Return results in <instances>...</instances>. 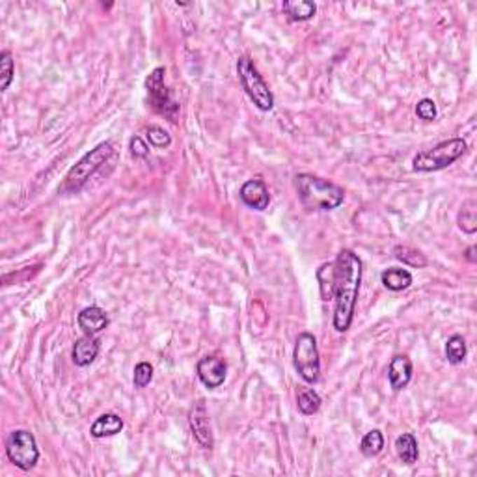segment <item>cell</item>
<instances>
[{
    "label": "cell",
    "instance_id": "16",
    "mask_svg": "<svg viewBox=\"0 0 477 477\" xmlns=\"http://www.w3.org/2000/svg\"><path fill=\"white\" fill-rule=\"evenodd\" d=\"M282 8L291 21H310L317 13V6L310 0H286Z\"/></svg>",
    "mask_w": 477,
    "mask_h": 477
},
{
    "label": "cell",
    "instance_id": "27",
    "mask_svg": "<svg viewBox=\"0 0 477 477\" xmlns=\"http://www.w3.org/2000/svg\"><path fill=\"white\" fill-rule=\"evenodd\" d=\"M148 140L153 148H168L172 142L170 134L163 129V127H149L148 129Z\"/></svg>",
    "mask_w": 477,
    "mask_h": 477
},
{
    "label": "cell",
    "instance_id": "2",
    "mask_svg": "<svg viewBox=\"0 0 477 477\" xmlns=\"http://www.w3.org/2000/svg\"><path fill=\"white\" fill-rule=\"evenodd\" d=\"M295 188L298 200L307 211H332L345 200L343 188L312 174L295 176Z\"/></svg>",
    "mask_w": 477,
    "mask_h": 477
},
{
    "label": "cell",
    "instance_id": "22",
    "mask_svg": "<svg viewBox=\"0 0 477 477\" xmlns=\"http://www.w3.org/2000/svg\"><path fill=\"white\" fill-rule=\"evenodd\" d=\"M382 448H384V436L379 429L369 431V433L362 438V444H360V451H362L366 457H377L380 451H382Z\"/></svg>",
    "mask_w": 477,
    "mask_h": 477
},
{
    "label": "cell",
    "instance_id": "29",
    "mask_svg": "<svg viewBox=\"0 0 477 477\" xmlns=\"http://www.w3.org/2000/svg\"><path fill=\"white\" fill-rule=\"evenodd\" d=\"M131 153L134 155V157H138V159H144V157H148L149 153V148L144 144V140L140 137H132L131 138Z\"/></svg>",
    "mask_w": 477,
    "mask_h": 477
},
{
    "label": "cell",
    "instance_id": "24",
    "mask_svg": "<svg viewBox=\"0 0 477 477\" xmlns=\"http://www.w3.org/2000/svg\"><path fill=\"white\" fill-rule=\"evenodd\" d=\"M13 75H15V64H13L10 50H4L0 55V90L2 92L8 90V86L13 81Z\"/></svg>",
    "mask_w": 477,
    "mask_h": 477
},
{
    "label": "cell",
    "instance_id": "25",
    "mask_svg": "<svg viewBox=\"0 0 477 477\" xmlns=\"http://www.w3.org/2000/svg\"><path fill=\"white\" fill-rule=\"evenodd\" d=\"M459 228L464 233H476L477 230V216H476V203L468 202L461 213H459Z\"/></svg>",
    "mask_w": 477,
    "mask_h": 477
},
{
    "label": "cell",
    "instance_id": "4",
    "mask_svg": "<svg viewBox=\"0 0 477 477\" xmlns=\"http://www.w3.org/2000/svg\"><path fill=\"white\" fill-rule=\"evenodd\" d=\"M468 144L462 138H450L436 144L434 148L417 153L412 160L414 172H438L451 166L466 153Z\"/></svg>",
    "mask_w": 477,
    "mask_h": 477
},
{
    "label": "cell",
    "instance_id": "7",
    "mask_svg": "<svg viewBox=\"0 0 477 477\" xmlns=\"http://www.w3.org/2000/svg\"><path fill=\"white\" fill-rule=\"evenodd\" d=\"M6 455L17 468H21L25 472L32 470L39 459V450L34 434L25 429L13 431L6 440Z\"/></svg>",
    "mask_w": 477,
    "mask_h": 477
},
{
    "label": "cell",
    "instance_id": "1",
    "mask_svg": "<svg viewBox=\"0 0 477 477\" xmlns=\"http://www.w3.org/2000/svg\"><path fill=\"white\" fill-rule=\"evenodd\" d=\"M334 284V329L347 332L351 329L354 310H357L358 293L362 284V261L352 250H341L338 254Z\"/></svg>",
    "mask_w": 477,
    "mask_h": 477
},
{
    "label": "cell",
    "instance_id": "18",
    "mask_svg": "<svg viewBox=\"0 0 477 477\" xmlns=\"http://www.w3.org/2000/svg\"><path fill=\"white\" fill-rule=\"evenodd\" d=\"M395 451H397V457L405 464H414L417 461V442L414 438V434L405 433L401 434L399 438L395 440Z\"/></svg>",
    "mask_w": 477,
    "mask_h": 477
},
{
    "label": "cell",
    "instance_id": "10",
    "mask_svg": "<svg viewBox=\"0 0 477 477\" xmlns=\"http://www.w3.org/2000/svg\"><path fill=\"white\" fill-rule=\"evenodd\" d=\"M198 377L203 382V386H207L209 389L220 388L226 380V371L228 366L222 358L219 357H205L202 358L196 366Z\"/></svg>",
    "mask_w": 477,
    "mask_h": 477
},
{
    "label": "cell",
    "instance_id": "3",
    "mask_svg": "<svg viewBox=\"0 0 477 477\" xmlns=\"http://www.w3.org/2000/svg\"><path fill=\"white\" fill-rule=\"evenodd\" d=\"M112 153H114L112 144L103 142L99 144L95 149H92L90 153L84 155L83 159L78 160L77 165L67 172L66 179H64L60 187L62 194H75V192L81 191L88 183L90 177L94 176L95 172L112 157Z\"/></svg>",
    "mask_w": 477,
    "mask_h": 477
},
{
    "label": "cell",
    "instance_id": "20",
    "mask_svg": "<svg viewBox=\"0 0 477 477\" xmlns=\"http://www.w3.org/2000/svg\"><path fill=\"white\" fill-rule=\"evenodd\" d=\"M321 397L315 389L312 388H300L298 394H296V405H298V410L306 416H312L315 412L321 408Z\"/></svg>",
    "mask_w": 477,
    "mask_h": 477
},
{
    "label": "cell",
    "instance_id": "15",
    "mask_svg": "<svg viewBox=\"0 0 477 477\" xmlns=\"http://www.w3.org/2000/svg\"><path fill=\"white\" fill-rule=\"evenodd\" d=\"M121 429H123V420L118 414L106 412L92 423L90 433L94 438H104V436H114V434L121 433Z\"/></svg>",
    "mask_w": 477,
    "mask_h": 477
},
{
    "label": "cell",
    "instance_id": "5",
    "mask_svg": "<svg viewBox=\"0 0 477 477\" xmlns=\"http://www.w3.org/2000/svg\"><path fill=\"white\" fill-rule=\"evenodd\" d=\"M237 75H239L242 90L247 92L250 101L259 110L269 112L275 106V95L269 90V84L265 83V78L259 75L258 67L254 66V62L248 56H241L237 62Z\"/></svg>",
    "mask_w": 477,
    "mask_h": 477
},
{
    "label": "cell",
    "instance_id": "30",
    "mask_svg": "<svg viewBox=\"0 0 477 477\" xmlns=\"http://www.w3.org/2000/svg\"><path fill=\"white\" fill-rule=\"evenodd\" d=\"M473 252H476V247H470V248H468V250H466V258L470 259V261H472V263H476L477 259H476V256H473Z\"/></svg>",
    "mask_w": 477,
    "mask_h": 477
},
{
    "label": "cell",
    "instance_id": "12",
    "mask_svg": "<svg viewBox=\"0 0 477 477\" xmlns=\"http://www.w3.org/2000/svg\"><path fill=\"white\" fill-rule=\"evenodd\" d=\"M388 379L389 386L394 392H401L408 386L412 379V362L410 358L405 357V354H397V357L392 358L388 368Z\"/></svg>",
    "mask_w": 477,
    "mask_h": 477
},
{
    "label": "cell",
    "instance_id": "14",
    "mask_svg": "<svg viewBox=\"0 0 477 477\" xmlns=\"http://www.w3.org/2000/svg\"><path fill=\"white\" fill-rule=\"evenodd\" d=\"M99 354V341L94 336H83L75 341L73 345V362L77 364L78 368H86L94 362Z\"/></svg>",
    "mask_w": 477,
    "mask_h": 477
},
{
    "label": "cell",
    "instance_id": "28",
    "mask_svg": "<svg viewBox=\"0 0 477 477\" xmlns=\"http://www.w3.org/2000/svg\"><path fill=\"white\" fill-rule=\"evenodd\" d=\"M416 114L425 121H433L436 118V104H434L433 99H422L420 103L416 104Z\"/></svg>",
    "mask_w": 477,
    "mask_h": 477
},
{
    "label": "cell",
    "instance_id": "13",
    "mask_svg": "<svg viewBox=\"0 0 477 477\" xmlns=\"http://www.w3.org/2000/svg\"><path fill=\"white\" fill-rule=\"evenodd\" d=\"M78 326L90 336H95L99 332H103L106 326H109V315L104 310H101L99 306H90L84 307L83 312L78 313Z\"/></svg>",
    "mask_w": 477,
    "mask_h": 477
},
{
    "label": "cell",
    "instance_id": "17",
    "mask_svg": "<svg viewBox=\"0 0 477 477\" xmlns=\"http://www.w3.org/2000/svg\"><path fill=\"white\" fill-rule=\"evenodd\" d=\"M380 280H382L386 289L403 291V289H406V287H410L412 275L406 269H397V267H392V269L384 270L382 275H380Z\"/></svg>",
    "mask_w": 477,
    "mask_h": 477
},
{
    "label": "cell",
    "instance_id": "6",
    "mask_svg": "<svg viewBox=\"0 0 477 477\" xmlns=\"http://www.w3.org/2000/svg\"><path fill=\"white\" fill-rule=\"evenodd\" d=\"M293 364L302 379L307 384H315L321 373V360H319V349L315 336L310 332H302L296 338L295 351H293Z\"/></svg>",
    "mask_w": 477,
    "mask_h": 477
},
{
    "label": "cell",
    "instance_id": "19",
    "mask_svg": "<svg viewBox=\"0 0 477 477\" xmlns=\"http://www.w3.org/2000/svg\"><path fill=\"white\" fill-rule=\"evenodd\" d=\"M319 287H321V296L323 300H332L334 298V284H336V265L324 263L317 270Z\"/></svg>",
    "mask_w": 477,
    "mask_h": 477
},
{
    "label": "cell",
    "instance_id": "21",
    "mask_svg": "<svg viewBox=\"0 0 477 477\" xmlns=\"http://www.w3.org/2000/svg\"><path fill=\"white\" fill-rule=\"evenodd\" d=\"M445 358L451 364H461L466 358V340L462 336H451L445 343Z\"/></svg>",
    "mask_w": 477,
    "mask_h": 477
},
{
    "label": "cell",
    "instance_id": "11",
    "mask_svg": "<svg viewBox=\"0 0 477 477\" xmlns=\"http://www.w3.org/2000/svg\"><path fill=\"white\" fill-rule=\"evenodd\" d=\"M239 196H241V200L247 203L248 207L256 209V211H265L270 203L269 188L261 179H250V181L244 183L241 187V192H239Z\"/></svg>",
    "mask_w": 477,
    "mask_h": 477
},
{
    "label": "cell",
    "instance_id": "8",
    "mask_svg": "<svg viewBox=\"0 0 477 477\" xmlns=\"http://www.w3.org/2000/svg\"><path fill=\"white\" fill-rule=\"evenodd\" d=\"M165 67H157L151 71L148 78H146V88L149 94V104L155 112L170 118L172 121H176V112L179 110V104L172 99L170 92L165 86Z\"/></svg>",
    "mask_w": 477,
    "mask_h": 477
},
{
    "label": "cell",
    "instance_id": "23",
    "mask_svg": "<svg viewBox=\"0 0 477 477\" xmlns=\"http://www.w3.org/2000/svg\"><path fill=\"white\" fill-rule=\"evenodd\" d=\"M394 252H395V258L399 259V261H403V263L410 265V267H417V269H422V267L427 265L425 256L410 247H395Z\"/></svg>",
    "mask_w": 477,
    "mask_h": 477
},
{
    "label": "cell",
    "instance_id": "9",
    "mask_svg": "<svg viewBox=\"0 0 477 477\" xmlns=\"http://www.w3.org/2000/svg\"><path fill=\"white\" fill-rule=\"evenodd\" d=\"M188 425L192 429V434L203 450H213V431H211V422H209V412L205 408L203 401H198L188 412Z\"/></svg>",
    "mask_w": 477,
    "mask_h": 477
},
{
    "label": "cell",
    "instance_id": "26",
    "mask_svg": "<svg viewBox=\"0 0 477 477\" xmlns=\"http://www.w3.org/2000/svg\"><path fill=\"white\" fill-rule=\"evenodd\" d=\"M151 379H153V368H151V364L148 362H140L134 368V375H132V382H134V386L137 388H146L149 382H151Z\"/></svg>",
    "mask_w": 477,
    "mask_h": 477
}]
</instances>
